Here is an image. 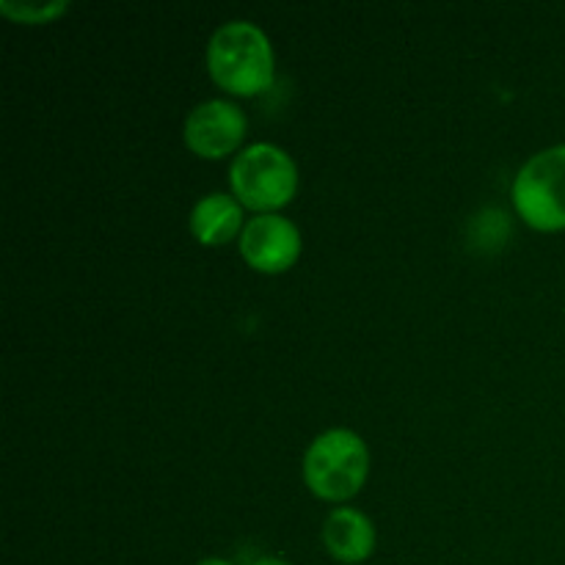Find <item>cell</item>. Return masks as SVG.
Returning a JSON list of instances; mask_svg holds the SVG:
<instances>
[{"label":"cell","instance_id":"obj_7","mask_svg":"<svg viewBox=\"0 0 565 565\" xmlns=\"http://www.w3.org/2000/svg\"><path fill=\"white\" fill-rule=\"evenodd\" d=\"M323 544L340 563H362L375 550V527L364 513L337 508L323 522Z\"/></svg>","mask_w":565,"mask_h":565},{"label":"cell","instance_id":"obj_5","mask_svg":"<svg viewBox=\"0 0 565 565\" xmlns=\"http://www.w3.org/2000/svg\"><path fill=\"white\" fill-rule=\"evenodd\" d=\"M241 254L254 270L281 274L290 268L301 254V235L292 221L281 215L263 213L246 221L241 232Z\"/></svg>","mask_w":565,"mask_h":565},{"label":"cell","instance_id":"obj_2","mask_svg":"<svg viewBox=\"0 0 565 565\" xmlns=\"http://www.w3.org/2000/svg\"><path fill=\"white\" fill-rule=\"evenodd\" d=\"M367 472V445L362 441V436L348 428L320 434L303 456V480L320 500H351L362 491Z\"/></svg>","mask_w":565,"mask_h":565},{"label":"cell","instance_id":"obj_10","mask_svg":"<svg viewBox=\"0 0 565 565\" xmlns=\"http://www.w3.org/2000/svg\"><path fill=\"white\" fill-rule=\"evenodd\" d=\"M252 565H290V563L281 561V557H259V561H254Z\"/></svg>","mask_w":565,"mask_h":565},{"label":"cell","instance_id":"obj_9","mask_svg":"<svg viewBox=\"0 0 565 565\" xmlns=\"http://www.w3.org/2000/svg\"><path fill=\"white\" fill-rule=\"evenodd\" d=\"M66 9H70V3H64V0H55V3H14V0H3L0 3V11L17 22H50L58 14H64Z\"/></svg>","mask_w":565,"mask_h":565},{"label":"cell","instance_id":"obj_11","mask_svg":"<svg viewBox=\"0 0 565 565\" xmlns=\"http://www.w3.org/2000/svg\"><path fill=\"white\" fill-rule=\"evenodd\" d=\"M196 565H232L230 561H221V557H204V561H199Z\"/></svg>","mask_w":565,"mask_h":565},{"label":"cell","instance_id":"obj_8","mask_svg":"<svg viewBox=\"0 0 565 565\" xmlns=\"http://www.w3.org/2000/svg\"><path fill=\"white\" fill-rule=\"evenodd\" d=\"M243 226V204L226 193H207L191 210V232L204 246L232 241Z\"/></svg>","mask_w":565,"mask_h":565},{"label":"cell","instance_id":"obj_3","mask_svg":"<svg viewBox=\"0 0 565 565\" xmlns=\"http://www.w3.org/2000/svg\"><path fill=\"white\" fill-rule=\"evenodd\" d=\"M230 180L243 207L268 213L290 202L298 188V171L285 149L274 143H252L235 158Z\"/></svg>","mask_w":565,"mask_h":565},{"label":"cell","instance_id":"obj_4","mask_svg":"<svg viewBox=\"0 0 565 565\" xmlns=\"http://www.w3.org/2000/svg\"><path fill=\"white\" fill-rule=\"evenodd\" d=\"M511 196L533 230H565V143L533 154L519 169Z\"/></svg>","mask_w":565,"mask_h":565},{"label":"cell","instance_id":"obj_1","mask_svg":"<svg viewBox=\"0 0 565 565\" xmlns=\"http://www.w3.org/2000/svg\"><path fill=\"white\" fill-rule=\"evenodd\" d=\"M207 66L213 81L232 94L263 92L274 83V50L263 28L232 20L213 33L207 44Z\"/></svg>","mask_w":565,"mask_h":565},{"label":"cell","instance_id":"obj_6","mask_svg":"<svg viewBox=\"0 0 565 565\" xmlns=\"http://www.w3.org/2000/svg\"><path fill=\"white\" fill-rule=\"evenodd\" d=\"M246 136V116L230 99H207L185 119V143L202 158L235 152Z\"/></svg>","mask_w":565,"mask_h":565}]
</instances>
